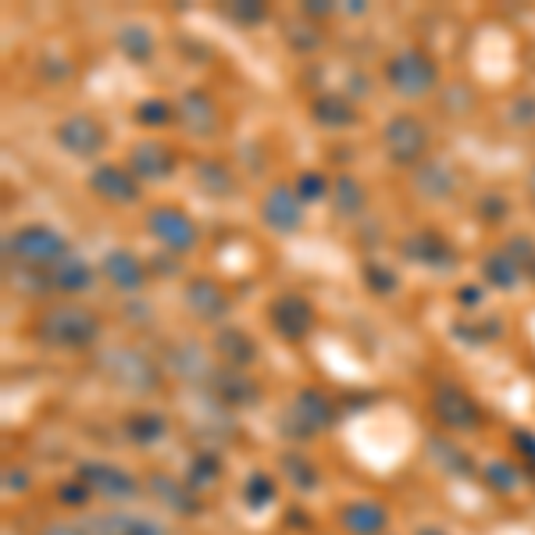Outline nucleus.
<instances>
[{
  "label": "nucleus",
  "mask_w": 535,
  "mask_h": 535,
  "mask_svg": "<svg viewBox=\"0 0 535 535\" xmlns=\"http://www.w3.org/2000/svg\"><path fill=\"white\" fill-rule=\"evenodd\" d=\"M33 336L51 350H90L100 339V314L75 300H61L40 310Z\"/></svg>",
  "instance_id": "f257e3e1"
},
{
  "label": "nucleus",
  "mask_w": 535,
  "mask_h": 535,
  "mask_svg": "<svg viewBox=\"0 0 535 535\" xmlns=\"http://www.w3.org/2000/svg\"><path fill=\"white\" fill-rule=\"evenodd\" d=\"M68 253V239L51 225H22L4 236V261L7 268H29V272H51Z\"/></svg>",
  "instance_id": "f03ea898"
},
{
  "label": "nucleus",
  "mask_w": 535,
  "mask_h": 535,
  "mask_svg": "<svg viewBox=\"0 0 535 535\" xmlns=\"http://www.w3.org/2000/svg\"><path fill=\"white\" fill-rule=\"evenodd\" d=\"M100 371L108 382L129 393H154L161 386V364L139 347H111L100 354Z\"/></svg>",
  "instance_id": "7ed1b4c3"
},
{
  "label": "nucleus",
  "mask_w": 535,
  "mask_h": 535,
  "mask_svg": "<svg viewBox=\"0 0 535 535\" xmlns=\"http://www.w3.org/2000/svg\"><path fill=\"white\" fill-rule=\"evenodd\" d=\"M382 75H386L389 90H393L396 97H404V100H421V97H428V93L435 90V82H439L435 61L428 58L425 51H417V47L396 51L393 58L386 61Z\"/></svg>",
  "instance_id": "20e7f679"
},
{
  "label": "nucleus",
  "mask_w": 535,
  "mask_h": 535,
  "mask_svg": "<svg viewBox=\"0 0 535 535\" xmlns=\"http://www.w3.org/2000/svg\"><path fill=\"white\" fill-rule=\"evenodd\" d=\"M382 150H386V158L393 165L417 168L428 158V125L411 111L393 115L382 129Z\"/></svg>",
  "instance_id": "39448f33"
},
{
  "label": "nucleus",
  "mask_w": 535,
  "mask_h": 535,
  "mask_svg": "<svg viewBox=\"0 0 535 535\" xmlns=\"http://www.w3.org/2000/svg\"><path fill=\"white\" fill-rule=\"evenodd\" d=\"M332 421H336L332 400L318 386H303L297 396H293V404L286 407V415H282V432L290 439H314Z\"/></svg>",
  "instance_id": "423d86ee"
},
{
  "label": "nucleus",
  "mask_w": 535,
  "mask_h": 535,
  "mask_svg": "<svg viewBox=\"0 0 535 535\" xmlns=\"http://www.w3.org/2000/svg\"><path fill=\"white\" fill-rule=\"evenodd\" d=\"M147 233L158 239L172 257L193 253L196 243H200L196 222H193L182 207H176V204H158V207H150V211H147Z\"/></svg>",
  "instance_id": "0eeeda50"
},
{
  "label": "nucleus",
  "mask_w": 535,
  "mask_h": 535,
  "mask_svg": "<svg viewBox=\"0 0 535 535\" xmlns=\"http://www.w3.org/2000/svg\"><path fill=\"white\" fill-rule=\"evenodd\" d=\"M268 325L275 329L279 339L303 343L314 332V325H318V310H314V303L303 297V293L286 290V293H279V297L268 303Z\"/></svg>",
  "instance_id": "6e6552de"
},
{
  "label": "nucleus",
  "mask_w": 535,
  "mask_h": 535,
  "mask_svg": "<svg viewBox=\"0 0 535 535\" xmlns=\"http://www.w3.org/2000/svg\"><path fill=\"white\" fill-rule=\"evenodd\" d=\"M86 186L108 207H136L143 200V182L132 176L125 165H115V161L97 165L86 178Z\"/></svg>",
  "instance_id": "1a4fd4ad"
},
{
  "label": "nucleus",
  "mask_w": 535,
  "mask_h": 535,
  "mask_svg": "<svg viewBox=\"0 0 535 535\" xmlns=\"http://www.w3.org/2000/svg\"><path fill=\"white\" fill-rule=\"evenodd\" d=\"M182 303H186V310H189L196 321H204V325H222V321L233 314V297H229V290H225L218 279H211V275H193V279L186 282V290H182Z\"/></svg>",
  "instance_id": "9d476101"
},
{
  "label": "nucleus",
  "mask_w": 535,
  "mask_h": 535,
  "mask_svg": "<svg viewBox=\"0 0 535 535\" xmlns=\"http://www.w3.org/2000/svg\"><path fill=\"white\" fill-rule=\"evenodd\" d=\"M303 200L290 182H275L264 196H261V222L275 233V236H297L303 229Z\"/></svg>",
  "instance_id": "9b49d317"
},
{
  "label": "nucleus",
  "mask_w": 535,
  "mask_h": 535,
  "mask_svg": "<svg viewBox=\"0 0 535 535\" xmlns=\"http://www.w3.org/2000/svg\"><path fill=\"white\" fill-rule=\"evenodd\" d=\"M176 121L193 136V139H211L222 129V111L215 104V97L200 86L182 90L176 100Z\"/></svg>",
  "instance_id": "f8f14e48"
},
{
  "label": "nucleus",
  "mask_w": 535,
  "mask_h": 535,
  "mask_svg": "<svg viewBox=\"0 0 535 535\" xmlns=\"http://www.w3.org/2000/svg\"><path fill=\"white\" fill-rule=\"evenodd\" d=\"M432 411L443 421V428H450V432H472V428H478V421H482L478 400L464 386H457V382L435 386V393H432Z\"/></svg>",
  "instance_id": "ddd939ff"
},
{
  "label": "nucleus",
  "mask_w": 535,
  "mask_h": 535,
  "mask_svg": "<svg viewBox=\"0 0 535 535\" xmlns=\"http://www.w3.org/2000/svg\"><path fill=\"white\" fill-rule=\"evenodd\" d=\"M54 139H58L61 150L72 154V158H97V154L108 147V129L93 119V115L75 111V115H68V119L58 121Z\"/></svg>",
  "instance_id": "4468645a"
},
{
  "label": "nucleus",
  "mask_w": 535,
  "mask_h": 535,
  "mask_svg": "<svg viewBox=\"0 0 535 535\" xmlns=\"http://www.w3.org/2000/svg\"><path fill=\"white\" fill-rule=\"evenodd\" d=\"M125 168L139 182H168L178 172V154L172 143H161V139H139L129 147V158H125Z\"/></svg>",
  "instance_id": "2eb2a0df"
},
{
  "label": "nucleus",
  "mask_w": 535,
  "mask_h": 535,
  "mask_svg": "<svg viewBox=\"0 0 535 535\" xmlns=\"http://www.w3.org/2000/svg\"><path fill=\"white\" fill-rule=\"evenodd\" d=\"M204 393L215 396L229 411H250V407L261 404V382L253 375H246L243 368H225V364L215 368V375H211Z\"/></svg>",
  "instance_id": "dca6fc26"
},
{
  "label": "nucleus",
  "mask_w": 535,
  "mask_h": 535,
  "mask_svg": "<svg viewBox=\"0 0 535 535\" xmlns=\"http://www.w3.org/2000/svg\"><path fill=\"white\" fill-rule=\"evenodd\" d=\"M100 275H104V282L115 293H121V297H139L147 290V282H150L147 264L132 250H125V246H115V250H108L100 257Z\"/></svg>",
  "instance_id": "f3484780"
},
{
  "label": "nucleus",
  "mask_w": 535,
  "mask_h": 535,
  "mask_svg": "<svg viewBox=\"0 0 535 535\" xmlns=\"http://www.w3.org/2000/svg\"><path fill=\"white\" fill-rule=\"evenodd\" d=\"M79 478L90 485L93 496L100 500H111V503H129L139 496V482L136 475H129L119 464H108V461H86L79 468Z\"/></svg>",
  "instance_id": "a211bd4d"
},
{
  "label": "nucleus",
  "mask_w": 535,
  "mask_h": 535,
  "mask_svg": "<svg viewBox=\"0 0 535 535\" xmlns=\"http://www.w3.org/2000/svg\"><path fill=\"white\" fill-rule=\"evenodd\" d=\"M400 257L421 264V268H432V272H450L457 264V253L450 246V239L443 236L439 229H417L400 243Z\"/></svg>",
  "instance_id": "6ab92c4d"
},
{
  "label": "nucleus",
  "mask_w": 535,
  "mask_h": 535,
  "mask_svg": "<svg viewBox=\"0 0 535 535\" xmlns=\"http://www.w3.org/2000/svg\"><path fill=\"white\" fill-rule=\"evenodd\" d=\"M165 371H172L182 382H193V386H204L207 389V382L215 375V364H211L207 347H200L193 339H182V343H172L165 350Z\"/></svg>",
  "instance_id": "aec40b11"
},
{
  "label": "nucleus",
  "mask_w": 535,
  "mask_h": 535,
  "mask_svg": "<svg viewBox=\"0 0 535 535\" xmlns=\"http://www.w3.org/2000/svg\"><path fill=\"white\" fill-rule=\"evenodd\" d=\"M411 186L421 200L439 204V200H450L457 193V172L443 158H425L417 168H411Z\"/></svg>",
  "instance_id": "412c9836"
},
{
  "label": "nucleus",
  "mask_w": 535,
  "mask_h": 535,
  "mask_svg": "<svg viewBox=\"0 0 535 535\" xmlns=\"http://www.w3.org/2000/svg\"><path fill=\"white\" fill-rule=\"evenodd\" d=\"M47 279H51V290H54V293H61V297H79V293L93 290V282H97V268H93L82 253L68 250L58 264L47 272Z\"/></svg>",
  "instance_id": "4be33fe9"
},
{
  "label": "nucleus",
  "mask_w": 535,
  "mask_h": 535,
  "mask_svg": "<svg viewBox=\"0 0 535 535\" xmlns=\"http://www.w3.org/2000/svg\"><path fill=\"white\" fill-rule=\"evenodd\" d=\"M310 119H314V125H321L329 132H339V129H354L360 121V108L347 93H332L329 90V93H318L310 100Z\"/></svg>",
  "instance_id": "5701e85b"
},
{
  "label": "nucleus",
  "mask_w": 535,
  "mask_h": 535,
  "mask_svg": "<svg viewBox=\"0 0 535 535\" xmlns=\"http://www.w3.org/2000/svg\"><path fill=\"white\" fill-rule=\"evenodd\" d=\"M90 535H168V529L147 514H93L82 525Z\"/></svg>",
  "instance_id": "b1692460"
},
{
  "label": "nucleus",
  "mask_w": 535,
  "mask_h": 535,
  "mask_svg": "<svg viewBox=\"0 0 535 535\" xmlns=\"http://www.w3.org/2000/svg\"><path fill=\"white\" fill-rule=\"evenodd\" d=\"M215 354L222 357V364L225 368H250L253 360H257V343H253V336L250 332H243L236 325H222L218 332H215Z\"/></svg>",
  "instance_id": "393cba45"
},
{
  "label": "nucleus",
  "mask_w": 535,
  "mask_h": 535,
  "mask_svg": "<svg viewBox=\"0 0 535 535\" xmlns=\"http://www.w3.org/2000/svg\"><path fill=\"white\" fill-rule=\"evenodd\" d=\"M364 204H368V189H364V182L350 172H339V176H332V193H329V207H332V215L336 218H357L360 211H364Z\"/></svg>",
  "instance_id": "a878e982"
},
{
  "label": "nucleus",
  "mask_w": 535,
  "mask_h": 535,
  "mask_svg": "<svg viewBox=\"0 0 535 535\" xmlns=\"http://www.w3.org/2000/svg\"><path fill=\"white\" fill-rule=\"evenodd\" d=\"M150 492H154V500L158 503H165L168 511H176V514H196L200 511V492H193L189 485H186V478L178 482L172 475H150Z\"/></svg>",
  "instance_id": "bb28decb"
},
{
  "label": "nucleus",
  "mask_w": 535,
  "mask_h": 535,
  "mask_svg": "<svg viewBox=\"0 0 535 535\" xmlns=\"http://www.w3.org/2000/svg\"><path fill=\"white\" fill-rule=\"evenodd\" d=\"M339 521H343V529L350 535H382L389 514H386V507L375 503V500H357V503H347V507L339 511Z\"/></svg>",
  "instance_id": "cd10ccee"
},
{
  "label": "nucleus",
  "mask_w": 535,
  "mask_h": 535,
  "mask_svg": "<svg viewBox=\"0 0 535 535\" xmlns=\"http://www.w3.org/2000/svg\"><path fill=\"white\" fill-rule=\"evenodd\" d=\"M115 43H119V54L129 64H150L154 54H158V40H154V33L143 25V22H129V25H121L119 36H115Z\"/></svg>",
  "instance_id": "c85d7f7f"
},
{
  "label": "nucleus",
  "mask_w": 535,
  "mask_h": 535,
  "mask_svg": "<svg viewBox=\"0 0 535 535\" xmlns=\"http://www.w3.org/2000/svg\"><path fill=\"white\" fill-rule=\"evenodd\" d=\"M482 279L492 286V290H503V293H511V290H518L521 286V279H525V268L500 246V250H492V253H485V261H482Z\"/></svg>",
  "instance_id": "c756f323"
},
{
  "label": "nucleus",
  "mask_w": 535,
  "mask_h": 535,
  "mask_svg": "<svg viewBox=\"0 0 535 535\" xmlns=\"http://www.w3.org/2000/svg\"><path fill=\"white\" fill-rule=\"evenodd\" d=\"M193 178H196V186H200L207 196H215V200H225V196L236 193V176H233V168H229L225 161H215V158L196 161V165H193Z\"/></svg>",
  "instance_id": "7c9ffc66"
},
{
  "label": "nucleus",
  "mask_w": 535,
  "mask_h": 535,
  "mask_svg": "<svg viewBox=\"0 0 535 535\" xmlns=\"http://www.w3.org/2000/svg\"><path fill=\"white\" fill-rule=\"evenodd\" d=\"M125 435L136 446H158L168 435V417L158 411H132L125 417Z\"/></svg>",
  "instance_id": "2f4dec72"
},
{
  "label": "nucleus",
  "mask_w": 535,
  "mask_h": 535,
  "mask_svg": "<svg viewBox=\"0 0 535 535\" xmlns=\"http://www.w3.org/2000/svg\"><path fill=\"white\" fill-rule=\"evenodd\" d=\"M428 457L446 475H472V457L454 439H446V435H428Z\"/></svg>",
  "instance_id": "473e14b6"
},
{
  "label": "nucleus",
  "mask_w": 535,
  "mask_h": 535,
  "mask_svg": "<svg viewBox=\"0 0 535 535\" xmlns=\"http://www.w3.org/2000/svg\"><path fill=\"white\" fill-rule=\"evenodd\" d=\"M360 279H364V286H368L375 297H393V293L400 290V275H396L386 261H378V257H368V261L360 264Z\"/></svg>",
  "instance_id": "72a5a7b5"
},
{
  "label": "nucleus",
  "mask_w": 535,
  "mask_h": 535,
  "mask_svg": "<svg viewBox=\"0 0 535 535\" xmlns=\"http://www.w3.org/2000/svg\"><path fill=\"white\" fill-rule=\"evenodd\" d=\"M279 464H282V475L290 478L293 489H300V492H314V489H318L321 475H318V468L310 464V457H303V454H282Z\"/></svg>",
  "instance_id": "f704fd0d"
},
{
  "label": "nucleus",
  "mask_w": 535,
  "mask_h": 535,
  "mask_svg": "<svg viewBox=\"0 0 535 535\" xmlns=\"http://www.w3.org/2000/svg\"><path fill=\"white\" fill-rule=\"evenodd\" d=\"M218 478H222V464H218L215 454H196V457L189 461V468H186V485H189L193 492L215 489Z\"/></svg>",
  "instance_id": "c9c22d12"
},
{
  "label": "nucleus",
  "mask_w": 535,
  "mask_h": 535,
  "mask_svg": "<svg viewBox=\"0 0 535 535\" xmlns=\"http://www.w3.org/2000/svg\"><path fill=\"white\" fill-rule=\"evenodd\" d=\"M286 43H290V51H297V54H314V51L325 43V36L318 33V25H314L310 18L300 14V22H290V25H286Z\"/></svg>",
  "instance_id": "e433bc0d"
},
{
  "label": "nucleus",
  "mask_w": 535,
  "mask_h": 535,
  "mask_svg": "<svg viewBox=\"0 0 535 535\" xmlns=\"http://www.w3.org/2000/svg\"><path fill=\"white\" fill-rule=\"evenodd\" d=\"M132 119L139 121L143 129H165V125L176 121V104L150 97V100H139V104L132 108Z\"/></svg>",
  "instance_id": "4c0bfd02"
},
{
  "label": "nucleus",
  "mask_w": 535,
  "mask_h": 535,
  "mask_svg": "<svg viewBox=\"0 0 535 535\" xmlns=\"http://www.w3.org/2000/svg\"><path fill=\"white\" fill-rule=\"evenodd\" d=\"M275 482L272 475H264V472H257V475L246 478V485H243V500H246V507H253V511H264V507H272L275 503Z\"/></svg>",
  "instance_id": "58836bf2"
},
{
  "label": "nucleus",
  "mask_w": 535,
  "mask_h": 535,
  "mask_svg": "<svg viewBox=\"0 0 535 535\" xmlns=\"http://www.w3.org/2000/svg\"><path fill=\"white\" fill-rule=\"evenodd\" d=\"M293 189H297V196L303 204H321V200H329V193H332V178L325 176V172H300V178L293 182Z\"/></svg>",
  "instance_id": "ea45409f"
},
{
  "label": "nucleus",
  "mask_w": 535,
  "mask_h": 535,
  "mask_svg": "<svg viewBox=\"0 0 535 535\" xmlns=\"http://www.w3.org/2000/svg\"><path fill=\"white\" fill-rule=\"evenodd\" d=\"M475 215L485 225H500V222H507V215H511V200H507L503 193H482L475 204Z\"/></svg>",
  "instance_id": "a19ab883"
},
{
  "label": "nucleus",
  "mask_w": 535,
  "mask_h": 535,
  "mask_svg": "<svg viewBox=\"0 0 535 535\" xmlns=\"http://www.w3.org/2000/svg\"><path fill=\"white\" fill-rule=\"evenodd\" d=\"M225 18L236 22V25H243V29H250V25H261V22L268 18V7L257 4V0H246V4H225Z\"/></svg>",
  "instance_id": "79ce46f5"
},
{
  "label": "nucleus",
  "mask_w": 535,
  "mask_h": 535,
  "mask_svg": "<svg viewBox=\"0 0 535 535\" xmlns=\"http://www.w3.org/2000/svg\"><path fill=\"white\" fill-rule=\"evenodd\" d=\"M485 482H489L496 492H514V489H518V472H514L507 461H489V464H485Z\"/></svg>",
  "instance_id": "37998d69"
},
{
  "label": "nucleus",
  "mask_w": 535,
  "mask_h": 535,
  "mask_svg": "<svg viewBox=\"0 0 535 535\" xmlns=\"http://www.w3.org/2000/svg\"><path fill=\"white\" fill-rule=\"evenodd\" d=\"M507 121L518 125V129H532L535 125V93L514 97V104L507 108Z\"/></svg>",
  "instance_id": "c03bdc74"
},
{
  "label": "nucleus",
  "mask_w": 535,
  "mask_h": 535,
  "mask_svg": "<svg viewBox=\"0 0 535 535\" xmlns=\"http://www.w3.org/2000/svg\"><path fill=\"white\" fill-rule=\"evenodd\" d=\"M90 496H93V492H90V485H86L82 478H79V482H64V485H61V500H64V503H72V507L86 503Z\"/></svg>",
  "instance_id": "a18cd8bd"
},
{
  "label": "nucleus",
  "mask_w": 535,
  "mask_h": 535,
  "mask_svg": "<svg viewBox=\"0 0 535 535\" xmlns=\"http://www.w3.org/2000/svg\"><path fill=\"white\" fill-rule=\"evenodd\" d=\"M300 14H303V18H325V14H336V7L325 4V0H307V4L300 7Z\"/></svg>",
  "instance_id": "49530a36"
},
{
  "label": "nucleus",
  "mask_w": 535,
  "mask_h": 535,
  "mask_svg": "<svg viewBox=\"0 0 535 535\" xmlns=\"http://www.w3.org/2000/svg\"><path fill=\"white\" fill-rule=\"evenodd\" d=\"M482 297H485L482 286H461V290H457V303H461V307H478Z\"/></svg>",
  "instance_id": "de8ad7c7"
},
{
  "label": "nucleus",
  "mask_w": 535,
  "mask_h": 535,
  "mask_svg": "<svg viewBox=\"0 0 535 535\" xmlns=\"http://www.w3.org/2000/svg\"><path fill=\"white\" fill-rule=\"evenodd\" d=\"M25 482H29V478H25L22 468H7V472H4V485H7V492H22V489H25Z\"/></svg>",
  "instance_id": "09e8293b"
},
{
  "label": "nucleus",
  "mask_w": 535,
  "mask_h": 535,
  "mask_svg": "<svg viewBox=\"0 0 535 535\" xmlns=\"http://www.w3.org/2000/svg\"><path fill=\"white\" fill-rule=\"evenodd\" d=\"M40 535H90L82 525H68V521H54V525H47Z\"/></svg>",
  "instance_id": "8fccbe9b"
},
{
  "label": "nucleus",
  "mask_w": 535,
  "mask_h": 535,
  "mask_svg": "<svg viewBox=\"0 0 535 535\" xmlns=\"http://www.w3.org/2000/svg\"><path fill=\"white\" fill-rule=\"evenodd\" d=\"M514 443H518V450H521V454H532L535 457V435L532 432H518V435H514Z\"/></svg>",
  "instance_id": "3c124183"
},
{
  "label": "nucleus",
  "mask_w": 535,
  "mask_h": 535,
  "mask_svg": "<svg viewBox=\"0 0 535 535\" xmlns=\"http://www.w3.org/2000/svg\"><path fill=\"white\" fill-rule=\"evenodd\" d=\"M415 535H446V532H443V529H435V525H421Z\"/></svg>",
  "instance_id": "603ef678"
},
{
  "label": "nucleus",
  "mask_w": 535,
  "mask_h": 535,
  "mask_svg": "<svg viewBox=\"0 0 535 535\" xmlns=\"http://www.w3.org/2000/svg\"><path fill=\"white\" fill-rule=\"evenodd\" d=\"M525 189H529V200L535 204V165H532V172H529V186H525Z\"/></svg>",
  "instance_id": "864d4df0"
},
{
  "label": "nucleus",
  "mask_w": 535,
  "mask_h": 535,
  "mask_svg": "<svg viewBox=\"0 0 535 535\" xmlns=\"http://www.w3.org/2000/svg\"><path fill=\"white\" fill-rule=\"evenodd\" d=\"M525 275H529V279H532V282H535V261H532V264H529V272H525Z\"/></svg>",
  "instance_id": "5fc2aeb1"
}]
</instances>
